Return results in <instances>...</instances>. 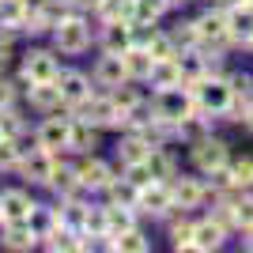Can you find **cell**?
I'll list each match as a JSON object with an SVG mask.
<instances>
[{
	"label": "cell",
	"instance_id": "18",
	"mask_svg": "<svg viewBox=\"0 0 253 253\" xmlns=\"http://www.w3.org/2000/svg\"><path fill=\"white\" fill-rule=\"evenodd\" d=\"M223 242V227L219 223H201V227H193V250H219Z\"/></svg>",
	"mask_w": 253,
	"mask_h": 253
},
{
	"label": "cell",
	"instance_id": "30",
	"mask_svg": "<svg viewBox=\"0 0 253 253\" xmlns=\"http://www.w3.org/2000/svg\"><path fill=\"white\" fill-rule=\"evenodd\" d=\"M163 11H167L163 0H136V4H132V19L136 23H155Z\"/></svg>",
	"mask_w": 253,
	"mask_h": 253
},
{
	"label": "cell",
	"instance_id": "22",
	"mask_svg": "<svg viewBox=\"0 0 253 253\" xmlns=\"http://www.w3.org/2000/svg\"><path fill=\"white\" fill-rule=\"evenodd\" d=\"M201 197H204V189H201L197 178H181L178 185H174V204H181V208H197Z\"/></svg>",
	"mask_w": 253,
	"mask_h": 253
},
{
	"label": "cell",
	"instance_id": "43",
	"mask_svg": "<svg viewBox=\"0 0 253 253\" xmlns=\"http://www.w3.org/2000/svg\"><path fill=\"white\" fill-rule=\"evenodd\" d=\"M246 246H250V250H253V223H250V227H246Z\"/></svg>",
	"mask_w": 253,
	"mask_h": 253
},
{
	"label": "cell",
	"instance_id": "21",
	"mask_svg": "<svg viewBox=\"0 0 253 253\" xmlns=\"http://www.w3.org/2000/svg\"><path fill=\"white\" fill-rule=\"evenodd\" d=\"M45 185H53L61 197H72V193L80 189V174H76L72 167H53V174H49V181H45Z\"/></svg>",
	"mask_w": 253,
	"mask_h": 253
},
{
	"label": "cell",
	"instance_id": "41",
	"mask_svg": "<svg viewBox=\"0 0 253 253\" xmlns=\"http://www.w3.org/2000/svg\"><path fill=\"white\" fill-rule=\"evenodd\" d=\"M8 102H11V87H8V84H0V110H4Z\"/></svg>",
	"mask_w": 253,
	"mask_h": 253
},
{
	"label": "cell",
	"instance_id": "13",
	"mask_svg": "<svg viewBox=\"0 0 253 253\" xmlns=\"http://www.w3.org/2000/svg\"><path fill=\"white\" fill-rule=\"evenodd\" d=\"M193 27H197V42H223V38H227V15H223V11L201 15Z\"/></svg>",
	"mask_w": 253,
	"mask_h": 253
},
{
	"label": "cell",
	"instance_id": "33",
	"mask_svg": "<svg viewBox=\"0 0 253 253\" xmlns=\"http://www.w3.org/2000/svg\"><path fill=\"white\" fill-rule=\"evenodd\" d=\"M231 185H234V189H250V185H253V163H250V159H242V163H234V167H231Z\"/></svg>",
	"mask_w": 253,
	"mask_h": 253
},
{
	"label": "cell",
	"instance_id": "24",
	"mask_svg": "<svg viewBox=\"0 0 253 253\" xmlns=\"http://www.w3.org/2000/svg\"><path fill=\"white\" fill-rule=\"evenodd\" d=\"M148 151H151V144L136 132V136H128L125 144L117 148V155H121V163L128 167V163H148Z\"/></svg>",
	"mask_w": 253,
	"mask_h": 253
},
{
	"label": "cell",
	"instance_id": "17",
	"mask_svg": "<svg viewBox=\"0 0 253 253\" xmlns=\"http://www.w3.org/2000/svg\"><path fill=\"white\" fill-rule=\"evenodd\" d=\"M53 167H57V163H53V155H49L45 148H42V151H34V155L23 163V170H27V178H31V181H49Z\"/></svg>",
	"mask_w": 253,
	"mask_h": 253
},
{
	"label": "cell",
	"instance_id": "47",
	"mask_svg": "<svg viewBox=\"0 0 253 253\" xmlns=\"http://www.w3.org/2000/svg\"><path fill=\"white\" fill-rule=\"evenodd\" d=\"M34 4H38V8H42V4H49V0H34Z\"/></svg>",
	"mask_w": 253,
	"mask_h": 253
},
{
	"label": "cell",
	"instance_id": "49",
	"mask_svg": "<svg viewBox=\"0 0 253 253\" xmlns=\"http://www.w3.org/2000/svg\"><path fill=\"white\" fill-rule=\"evenodd\" d=\"M246 4H253V0H246Z\"/></svg>",
	"mask_w": 253,
	"mask_h": 253
},
{
	"label": "cell",
	"instance_id": "20",
	"mask_svg": "<svg viewBox=\"0 0 253 253\" xmlns=\"http://www.w3.org/2000/svg\"><path fill=\"white\" fill-rule=\"evenodd\" d=\"M31 102L38 106V110L61 106V87H57V80H49V84H31Z\"/></svg>",
	"mask_w": 253,
	"mask_h": 253
},
{
	"label": "cell",
	"instance_id": "8",
	"mask_svg": "<svg viewBox=\"0 0 253 253\" xmlns=\"http://www.w3.org/2000/svg\"><path fill=\"white\" fill-rule=\"evenodd\" d=\"M121 57H125V72H128V80H151L155 57L148 53V45H128Z\"/></svg>",
	"mask_w": 253,
	"mask_h": 253
},
{
	"label": "cell",
	"instance_id": "35",
	"mask_svg": "<svg viewBox=\"0 0 253 253\" xmlns=\"http://www.w3.org/2000/svg\"><path fill=\"white\" fill-rule=\"evenodd\" d=\"M170 238H174V250H193V227L189 223H178L170 231Z\"/></svg>",
	"mask_w": 253,
	"mask_h": 253
},
{
	"label": "cell",
	"instance_id": "19",
	"mask_svg": "<svg viewBox=\"0 0 253 253\" xmlns=\"http://www.w3.org/2000/svg\"><path fill=\"white\" fill-rule=\"evenodd\" d=\"M132 45V27H125V19H117L106 27V53H125Z\"/></svg>",
	"mask_w": 253,
	"mask_h": 253
},
{
	"label": "cell",
	"instance_id": "45",
	"mask_svg": "<svg viewBox=\"0 0 253 253\" xmlns=\"http://www.w3.org/2000/svg\"><path fill=\"white\" fill-rule=\"evenodd\" d=\"M163 4H167V8H174V4H181V0H163Z\"/></svg>",
	"mask_w": 253,
	"mask_h": 253
},
{
	"label": "cell",
	"instance_id": "36",
	"mask_svg": "<svg viewBox=\"0 0 253 253\" xmlns=\"http://www.w3.org/2000/svg\"><path fill=\"white\" fill-rule=\"evenodd\" d=\"M15 163H19V148L11 136H4L0 140V167H15Z\"/></svg>",
	"mask_w": 253,
	"mask_h": 253
},
{
	"label": "cell",
	"instance_id": "12",
	"mask_svg": "<svg viewBox=\"0 0 253 253\" xmlns=\"http://www.w3.org/2000/svg\"><path fill=\"white\" fill-rule=\"evenodd\" d=\"M23 76H27L31 84H49V80H57V61H53L49 53H31Z\"/></svg>",
	"mask_w": 253,
	"mask_h": 253
},
{
	"label": "cell",
	"instance_id": "50",
	"mask_svg": "<svg viewBox=\"0 0 253 253\" xmlns=\"http://www.w3.org/2000/svg\"><path fill=\"white\" fill-rule=\"evenodd\" d=\"M132 4H136V0H132Z\"/></svg>",
	"mask_w": 253,
	"mask_h": 253
},
{
	"label": "cell",
	"instance_id": "2",
	"mask_svg": "<svg viewBox=\"0 0 253 253\" xmlns=\"http://www.w3.org/2000/svg\"><path fill=\"white\" fill-rule=\"evenodd\" d=\"M193 98H197V110H204V114H231L234 87L223 84V80H197L193 84Z\"/></svg>",
	"mask_w": 253,
	"mask_h": 253
},
{
	"label": "cell",
	"instance_id": "26",
	"mask_svg": "<svg viewBox=\"0 0 253 253\" xmlns=\"http://www.w3.org/2000/svg\"><path fill=\"white\" fill-rule=\"evenodd\" d=\"M110 250H128V253H144L148 250V238L136 231V227H128L121 234H110Z\"/></svg>",
	"mask_w": 253,
	"mask_h": 253
},
{
	"label": "cell",
	"instance_id": "46",
	"mask_svg": "<svg viewBox=\"0 0 253 253\" xmlns=\"http://www.w3.org/2000/svg\"><path fill=\"white\" fill-rule=\"evenodd\" d=\"M246 125H250V128H253V110H250V117H246Z\"/></svg>",
	"mask_w": 253,
	"mask_h": 253
},
{
	"label": "cell",
	"instance_id": "34",
	"mask_svg": "<svg viewBox=\"0 0 253 253\" xmlns=\"http://www.w3.org/2000/svg\"><path fill=\"white\" fill-rule=\"evenodd\" d=\"M148 53L155 57V61H170V57H174V42L163 38V34H151L148 38Z\"/></svg>",
	"mask_w": 253,
	"mask_h": 253
},
{
	"label": "cell",
	"instance_id": "16",
	"mask_svg": "<svg viewBox=\"0 0 253 253\" xmlns=\"http://www.w3.org/2000/svg\"><path fill=\"white\" fill-rule=\"evenodd\" d=\"M34 242H38V231L31 227V219L27 223H8V234H4V246H8V250H31Z\"/></svg>",
	"mask_w": 253,
	"mask_h": 253
},
{
	"label": "cell",
	"instance_id": "27",
	"mask_svg": "<svg viewBox=\"0 0 253 253\" xmlns=\"http://www.w3.org/2000/svg\"><path fill=\"white\" fill-rule=\"evenodd\" d=\"M27 0H0V23L4 27H23V19H27Z\"/></svg>",
	"mask_w": 253,
	"mask_h": 253
},
{
	"label": "cell",
	"instance_id": "11",
	"mask_svg": "<svg viewBox=\"0 0 253 253\" xmlns=\"http://www.w3.org/2000/svg\"><path fill=\"white\" fill-rule=\"evenodd\" d=\"M95 76H98V84H106V87H121V84L128 80V72H125V57H121V53H106L102 61H98Z\"/></svg>",
	"mask_w": 253,
	"mask_h": 253
},
{
	"label": "cell",
	"instance_id": "14",
	"mask_svg": "<svg viewBox=\"0 0 253 253\" xmlns=\"http://www.w3.org/2000/svg\"><path fill=\"white\" fill-rule=\"evenodd\" d=\"M76 174H80V185H87V189H106V185L114 181L110 167H106V163H98V159H87Z\"/></svg>",
	"mask_w": 253,
	"mask_h": 253
},
{
	"label": "cell",
	"instance_id": "23",
	"mask_svg": "<svg viewBox=\"0 0 253 253\" xmlns=\"http://www.w3.org/2000/svg\"><path fill=\"white\" fill-rule=\"evenodd\" d=\"M102 223H106V234H121L132 227V211H128V204H114V208L102 211Z\"/></svg>",
	"mask_w": 253,
	"mask_h": 253
},
{
	"label": "cell",
	"instance_id": "38",
	"mask_svg": "<svg viewBox=\"0 0 253 253\" xmlns=\"http://www.w3.org/2000/svg\"><path fill=\"white\" fill-rule=\"evenodd\" d=\"M231 208H234V223H238V227H250V223H253V201L231 204Z\"/></svg>",
	"mask_w": 253,
	"mask_h": 253
},
{
	"label": "cell",
	"instance_id": "15",
	"mask_svg": "<svg viewBox=\"0 0 253 253\" xmlns=\"http://www.w3.org/2000/svg\"><path fill=\"white\" fill-rule=\"evenodd\" d=\"M68 132H72V125H68V121H61V117H49V121L42 125V132H38V144H42L45 151L64 148V144H68Z\"/></svg>",
	"mask_w": 253,
	"mask_h": 253
},
{
	"label": "cell",
	"instance_id": "40",
	"mask_svg": "<svg viewBox=\"0 0 253 253\" xmlns=\"http://www.w3.org/2000/svg\"><path fill=\"white\" fill-rule=\"evenodd\" d=\"M114 102L121 106V110H132V106H136L140 98H136V91H128V87H121V91H114Z\"/></svg>",
	"mask_w": 253,
	"mask_h": 253
},
{
	"label": "cell",
	"instance_id": "7",
	"mask_svg": "<svg viewBox=\"0 0 253 253\" xmlns=\"http://www.w3.org/2000/svg\"><path fill=\"white\" fill-rule=\"evenodd\" d=\"M31 211H34V204L27 193H4L0 197V219L4 223H27Z\"/></svg>",
	"mask_w": 253,
	"mask_h": 253
},
{
	"label": "cell",
	"instance_id": "25",
	"mask_svg": "<svg viewBox=\"0 0 253 253\" xmlns=\"http://www.w3.org/2000/svg\"><path fill=\"white\" fill-rule=\"evenodd\" d=\"M151 80H155V87H178V84H181L178 57H170V61H155V68H151Z\"/></svg>",
	"mask_w": 253,
	"mask_h": 253
},
{
	"label": "cell",
	"instance_id": "6",
	"mask_svg": "<svg viewBox=\"0 0 253 253\" xmlns=\"http://www.w3.org/2000/svg\"><path fill=\"white\" fill-rule=\"evenodd\" d=\"M87 23L84 19H61L57 23V45L64 53H84L87 49Z\"/></svg>",
	"mask_w": 253,
	"mask_h": 253
},
{
	"label": "cell",
	"instance_id": "44",
	"mask_svg": "<svg viewBox=\"0 0 253 253\" xmlns=\"http://www.w3.org/2000/svg\"><path fill=\"white\" fill-rule=\"evenodd\" d=\"M238 4H246V0H223V8H238Z\"/></svg>",
	"mask_w": 253,
	"mask_h": 253
},
{
	"label": "cell",
	"instance_id": "1",
	"mask_svg": "<svg viewBox=\"0 0 253 253\" xmlns=\"http://www.w3.org/2000/svg\"><path fill=\"white\" fill-rule=\"evenodd\" d=\"M193 110H197V98H193V91H185V84L159 87V102H155V117H159V121L178 125V121L193 117Z\"/></svg>",
	"mask_w": 253,
	"mask_h": 253
},
{
	"label": "cell",
	"instance_id": "29",
	"mask_svg": "<svg viewBox=\"0 0 253 253\" xmlns=\"http://www.w3.org/2000/svg\"><path fill=\"white\" fill-rule=\"evenodd\" d=\"M68 148H76V151L95 148V125H91V121H80V125H72V132H68Z\"/></svg>",
	"mask_w": 253,
	"mask_h": 253
},
{
	"label": "cell",
	"instance_id": "31",
	"mask_svg": "<svg viewBox=\"0 0 253 253\" xmlns=\"http://www.w3.org/2000/svg\"><path fill=\"white\" fill-rule=\"evenodd\" d=\"M178 68H181V80H189V84L204 80V61L197 57V53H185V57H178Z\"/></svg>",
	"mask_w": 253,
	"mask_h": 253
},
{
	"label": "cell",
	"instance_id": "39",
	"mask_svg": "<svg viewBox=\"0 0 253 253\" xmlns=\"http://www.w3.org/2000/svg\"><path fill=\"white\" fill-rule=\"evenodd\" d=\"M0 132H4V136H15V132H19V121H15V114H8V106L0 110Z\"/></svg>",
	"mask_w": 253,
	"mask_h": 253
},
{
	"label": "cell",
	"instance_id": "4",
	"mask_svg": "<svg viewBox=\"0 0 253 253\" xmlns=\"http://www.w3.org/2000/svg\"><path fill=\"white\" fill-rule=\"evenodd\" d=\"M136 204L144 211H167V208H174V189H170L167 181H148V185H140V197H136Z\"/></svg>",
	"mask_w": 253,
	"mask_h": 253
},
{
	"label": "cell",
	"instance_id": "32",
	"mask_svg": "<svg viewBox=\"0 0 253 253\" xmlns=\"http://www.w3.org/2000/svg\"><path fill=\"white\" fill-rule=\"evenodd\" d=\"M106 189H110L114 204H136V197H140V189H136V185H132L128 178H125V181H110Z\"/></svg>",
	"mask_w": 253,
	"mask_h": 253
},
{
	"label": "cell",
	"instance_id": "9",
	"mask_svg": "<svg viewBox=\"0 0 253 253\" xmlns=\"http://www.w3.org/2000/svg\"><path fill=\"white\" fill-rule=\"evenodd\" d=\"M57 87H61V102H72V106H84L91 87L80 72H57Z\"/></svg>",
	"mask_w": 253,
	"mask_h": 253
},
{
	"label": "cell",
	"instance_id": "5",
	"mask_svg": "<svg viewBox=\"0 0 253 253\" xmlns=\"http://www.w3.org/2000/svg\"><path fill=\"white\" fill-rule=\"evenodd\" d=\"M84 114L91 125H125V110L114 102V98H87Z\"/></svg>",
	"mask_w": 253,
	"mask_h": 253
},
{
	"label": "cell",
	"instance_id": "42",
	"mask_svg": "<svg viewBox=\"0 0 253 253\" xmlns=\"http://www.w3.org/2000/svg\"><path fill=\"white\" fill-rule=\"evenodd\" d=\"M76 8H98V0H72Z\"/></svg>",
	"mask_w": 253,
	"mask_h": 253
},
{
	"label": "cell",
	"instance_id": "3",
	"mask_svg": "<svg viewBox=\"0 0 253 253\" xmlns=\"http://www.w3.org/2000/svg\"><path fill=\"white\" fill-rule=\"evenodd\" d=\"M193 163H197L204 174L227 167V144H223V140H211V136L197 140V148H193Z\"/></svg>",
	"mask_w": 253,
	"mask_h": 253
},
{
	"label": "cell",
	"instance_id": "10",
	"mask_svg": "<svg viewBox=\"0 0 253 253\" xmlns=\"http://www.w3.org/2000/svg\"><path fill=\"white\" fill-rule=\"evenodd\" d=\"M227 38L231 42H253V11L246 8V4H238V8H231V15H227Z\"/></svg>",
	"mask_w": 253,
	"mask_h": 253
},
{
	"label": "cell",
	"instance_id": "28",
	"mask_svg": "<svg viewBox=\"0 0 253 253\" xmlns=\"http://www.w3.org/2000/svg\"><path fill=\"white\" fill-rule=\"evenodd\" d=\"M148 170H151V178H155V181L174 178V163H170V155H167V151H155V148L148 151Z\"/></svg>",
	"mask_w": 253,
	"mask_h": 253
},
{
	"label": "cell",
	"instance_id": "37",
	"mask_svg": "<svg viewBox=\"0 0 253 253\" xmlns=\"http://www.w3.org/2000/svg\"><path fill=\"white\" fill-rule=\"evenodd\" d=\"M128 181H132V185H148V181H155L151 178V170H148V163H128Z\"/></svg>",
	"mask_w": 253,
	"mask_h": 253
},
{
	"label": "cell",
	"instance_id": "48",
	"mask_svg": "<svg viewBox=\"0 0 253 253\" xmlns=\"http://www.w3.org/2000/svg\"><path fill=\"white\" fill-rule=\"evenodd\" d=\"M0 140H4V132H0Z\"/></svg>",
	"mask_w": 253,
	"mask_h": 253
}]
</instances>
